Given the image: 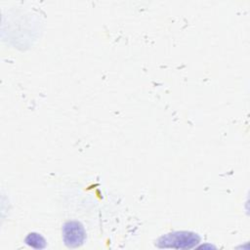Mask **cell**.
<instances>
[{"instance_id": "6da1fadb", "label": "cell", "mask_w": 250, "mask_h": 250, "mask_svg": "<svg viewBox=\"0 0 250 250\" xmlns=\"http://www.w3.org/2000/svg\"><path fill=\"white\" fill-rule=\"evenodd\" d=\"M201 242L198 233L189 230H175L165 233L155 240V246L160 249H193Z\"/></svg>"}, {"instance_id": "7a4b0ae2", "label": "cell", "mask_w": 250, "mask_h": 250, "mask_svg": "<svg viewBox=\"0 0 250 250\" xmlns=\"http://www.w3.org/2000/svg\"><path fill=\"white\" fill-rule=\"evenodd\" d=\"M62 235L63 244L67 248H78L86 239V231L78 221H67L62 225Z\"/></svg>"}, {"instance_id": "3957f363", "label": "cell", "mask_w": 250, "mask_h": 250, "mask_svg": "<svg viewBox=\"0 0 250 250\" xmlns=\"http://www.w3.org/2000/svg\"><path fill=\"white\" fill-rule=\"evenodd\" d=\"M24 243L33 249H45L47 247L46 239L38 232H29L24 238Z\"/></svg>"}]
</instances>
